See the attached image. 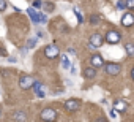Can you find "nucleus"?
Wrapping results in <instances>:
<instances>
[{
    "label": "nucleus",
    "instance_id": "obj_1",
    "mask_svg": "<svg viewBox=\"0 0 134 122\" xmlns=\"http://www.w3.org/2000/svg\"><path fill=\"white\" fill-rule=\"evenodd\" d=\"M40 117H41V120H44V122H54V120L57 119V111H55L54 108H44V109L41 111Z\"/></svg>",
    "mask_w": 134,
    "mask_h": 122
},
{
    "label": "nucleus",
    "instance_id": "obj_2",
    "mask_svg": "<svg viewBox=\"0 0 134 122\" xmlns=\"http://www.w3.org/2000/svg\"><path fill=\"white\" fill-rule=\"evenodd\" d=\"M103 67H104L106 73H107V75H110V76H117V75L121 72V65H120V64H115V62H109V64H104Z\"/></svg>",
    "mask_w": 134,
    "mask_h": 122
},
{
    "label": "nucleus",
    "instance_id": "obj_3",
    "mask_svg": "<svg viewBox=\"0 0 134 122\" xmlns=\"http://www.w3.org/2000/svg\"><path fill=\"white\" fill-rule=\"evenodd\" d=\"M120 40H121V35H120V32H117V30H109V32L106 33V41H107L109 44H117Z\"/></svg>",
    "mask_w": 134,
    "mask_h": 122
},
{
    "label": "nucleus",
    "instance_id": "obj_4",
    "mask_svg": "<svg viewBox=\"0 0 134 122\" xmlns=\"http://www.w3.org/2000/svg\"><path fill=\"white\" fill-rule=\"evenodd\" d=\"M33 81H35V79H33L32 76H29V75H21V78H19V87L24 89V90H27V89L32 87Z\"/></svg>",
    "mask_w": 134,
    "mask_h": 122
},
{
    "label": "nucleus",
    "instance_id": "obj_5",
    "mask_svg": "<svg viewBox=\"0 0 134 122\" xmlns=\"http://www.w3.org/2000/svg\"><path fill=\"white\" fill-rule=\"evenodd\" d=\"M58 54H60V51H58V46H55V44H49L44 48V55L47 59H55V57H58Z\"/></svg>",
    "mask_w": 134,
    "mask_h": 122
},
{
    "label": "nucleus",
    "instance_id": "obj_6",
    "mask_svg": "<svg viewBox=\"0 0 134 122\" xmlns=\"http://www.w3.org/2000/svg\"><path fill=\"white\" fill-rule=\"evenodd\" d=\"M32 87H33V90H35L36 97H40V98L46 97V87H44V84H43V83H40V81H33Z\"/></svg>",
    "mask_w": 134,
    "mask_h": 122
},
{
    "label": "nucleus",
    "instance_id": "obj_7",
    "mask_svg": "<svg viewBox=\"0 0 134 122\" xmlns=\"http://www.w3.org/2000/svg\"><path fill=\"white\" fill-rule=\"evenodd\" d=\"M90 64H92L93 68H99V67H103V65H104L103 55H101V54H93V55L90 57Z\"/></svg>",
    "mask_w": 134,
    "mask_h": 122
},
{
    "label": "nucleus",
    "instance_id": "obj_8",
    "mask_svg": "<svg viewBox=\"0 0 134 122\" xmlns=\"http://www.w3.org/2000/svg\"><path fill=\"white\" fill-rule=\"evenodd\" d=\"M65 108L68 111H77L81 108V101L76 100V98H71V100H66L65 101Z\"/></svg>",
    "mask_w": 134,
    "mask_h": 122
},
{
    "label": "nucleus",
    "instance_id": "obj_9",
    "mask_svg": "<svg viewBox=\"0 0 134 122\" xmlns=\"http://www.w3.org/2000/svg\"><path fill=\"white\" fill-rule=\"evenodd\" d=\"M99 46H103V37L99 33L90 35V48H99Z\"/></svg>",
    "mask_w": 134,
    "mask_h": 122
},
{
    "label": "nucleus",
    "instance_id": "obj_10",
    "mask_svg": "<svg viewBox=\"0 0 134 122\" xmlns=\"http://www.w3.org/2000/svg\"><path fill=\"white\" fill-rule=\"evenodd\" d=\"M134 24V16L131 13H125L123 18H121V26L123 27H131Z\"/></svg>",
    "mask_w": 134,
    "mask_h": 122
},
{
    "label": "nucleus",
    "instance_id": "obj_11",
    "mask_svg": "<svg viewBox=\"0 0 134 122\" xmlns=\"http://www.w3.org/2000/svg\"><path fill=\"white\" fill-rule=\"evenodd\" d=\"M11 117H13V120H16V122H25V120H27V116H25V113H24V111H19V109L13 111Z\"/></svg>",
    "mask_w": 134,
    "mask_h": 122
},
{
    "label": "nucleus",
    "instance_id": "obj_12",
    "mask_svg": "<svg viewBox=\"0 0 134 122\" xmlns=\"http://www.w3.org/2000/svg\"><path fill=\"white\" fill-rule=\"evenodd\" d=\"M126 108H128L126 101H123V100H115V101H114V111L125 113V111H126Z\"/></svg>",
    "mask_w": 134,
    "mask_h": 122
},
{
    "label": "nucleus",
    "instance_id": "obj_13",
    "mask_svg": "<svg viewBox=\"0 0 134 122\" xmlns=\"http://www.w3.org/2000/svg\"><path fill=\"white\" fill-rule=\"evenodd\" d=\"M82 75H84V78L92 79V78H95V76H96V68H93V67H87V68H84Z\"/></svg>",
    "mask_w": 134,
    "mask_h": 122
},
{
    "label": "nucleus",
    "instance_id": "obj_14",
    "mask_svg": "<svg viewBox=\"0 0 134 122\" xmlns=\"http://www.w3.org/2000/svg\"><path fill=\"white\" fill-rule=\"evenodd\" d=\"M27 13H29L30 19H32V21H33L35 24H38V22H40V13H36V11H35L33 8H29V10H27Z\"/></svg>",
    "mask_w": 134,
    "mask_h": 122
},
{
    "label": "nucleus",
    "instance_id": "obj_15",
    "mask_svg": "<svg viewBox=\"0 0 134 122\" xmlns=\"http://www.w3.org/2000/svg\"><path fill=\"white\" fill-rule=\"evenodd\" d=\"M62 65H63V68H71V64H70L68 55H62Z\"/></svg>",
    "mask_w": 134,
    "mask_h": 122
},
{
    "label": "nucleus",
    "instance_id": "obj_16",
    "mask_svg": "<svg viewBox=\"0 0 134 122\" xmlns=\"http://www.w3.org/2000/svg\"><path fill=\"white\" fill-rule=\"evenodd\" d=\"M125 48H126V54H128V55H132V54H134V46H132V43H126Z\"/></svg>",
    "mask_w": 134,
    "mask_h": 122
},
{
    "label": "nucleus",
    "instance_id": "obj_17",
    "mask_svg": "<svg viewBox=\"0 0 134 122\" xmlns=\"http://www.w3.org/2000/svg\"><path fill=\"white\" fill-rule=\"evenodd\" d=\"M36 43H38V40H36V38H29V40H27V46H29V48L36 46Z\"/></svg>",
    "mask_w": 134,
    "mask_h": 122
},
{
    "label": "nucleus",
    "instance_id": "obj_18",
    "mask_svg": "<svg viewBox=\"0 0 134 122\" xmlns=\"http://www.w3.org/2000/svg\"><path fill=\"white\" fill-rule=\"evenodd\" d=\"M74 13H76V16H77V21H79V22L82 24V22H84V16L81 14V11H79L77 8H74Z\"/></svg>",
    "mask_w": 134,
    "mask_h": 122
},
{
    "label": "nucleus",
    "instance_id": "obj_19",
    "mask_svg": "<svg viewBox=\"0 0 134 122\" xmlns=\"http://www.w3.org/2000/svg\"><path fill=\"white\" fill-rule=\"evenodd\" d=\"M125 7L129 8V10H132V8H134V0H126V2H125Z\"/></svg>",
    "mask_w": 134,
    "mask_h": 122
},
{
    "label": "nucleus",
    "instance_id": "obj_20",
    "mask_svg": "<svg viewBox=\"0 0 134 122\" xmlns=\"http://www.w3.org/2000/svg\"><path fill=\"white\" fill-rule=\"evenodd\" d=\"M98 22H99V16H95V14H93V16L90 18V24L95 26V24H98Z\"/></svg>",
    "mask_w": 134,
    "mask_h": 122
},
{
    "label": "nucleus",
    "instance_id": "obj_21",
    "mask_svg": "<svg viewBox=\"0 0 134 122\" xmlns=\"http://www.w3.org/2000/svg\"><path fill=\"white\" fill-rule=\"evenodd\" d=\"M126 7H125V2H123V0H118V2H117V10H125Z\"/></svg>",
    "mask_w": 134,
    "mask_h": 122
},
{
    "label": "nucleus",
    "instance_id": "obj_22",
    "mask_svg": "<svg viewBox=\"0 0 134 122\" xmlns=\"http://www.w3.org/2000/svg\"><path fill=\"white\" fill-rule=\"evenodd\" d=\"M41 3H43L41 0H33V5H32V7H33V8H41Z\"/></svg>",
    "mask_w": 134,
    "mask_h": 122
},
{
    "label": "nucleus",
    "instance_id": "obj_23",
    "mask_svg": "<svg viewBox=\"0 0 134 122\" xmlns=\"http://www.w3.org/2000/svg\"><path fill=\"white\" fill-rule=\"evenodd\" d=\"M5 8H7V2L5 0H0V11H5Z\"/></svg>",
    "mask_w": 134,
    "mask_h": 122
},
{
    "label": "nucleus",
    "instance_id": "obj_24",
    "mask_svg": "<svg viewBox=\"0 0 134 122\" xmlns=\"http://www.w3.org/2000/svg\"><path fill=\"white\" fill-rule=\"evenodd\" d=\"M46 21H47V18H46V14H40V22H43V24H46Z\"/></svg>",
    "mask_w": 134,
    "mask_h": 122
},
{
    "label": "nucleus",
    "instance_id": "obj_25",
    "mask_svg": "<svg viewBox=\"0 0 134 122\" xmlns=\"http://www.w3.org/2000/svg\"><path fill=\"white\" fill-rule=\"evenodd\" d=\"M44 7H47V11H54V5L52 3H46Z\"/></svg>",
    "mask_w": 134,
    "mask_h": 122
},
{
    "label": "nucleus",
    "instance_id": "obj_26",
    "mask_svg": "<svg viewBox=\"0 0 134 122\" xmlns=\"http://www.w3.org/2000/svg\"><path fill=\"white\" fill-rule=\"evenodd\" d=\"M110 116H112V117H115V116H117V111H114V109H112V111H110Z\"/></svg>",
    "mask_w": 134,
    "mask_h": 122
}]
</instances>
